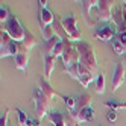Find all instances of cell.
Segmentation results:
<instances>
[{"mask_svg":"<svg viewBox=\"0 0 126 126\" xmlns=\"http://www.w3.org/2000/svg\"><path fill=\"white\" fill-rule=\"evenodd\" d=\"M75 47L79 52V64H80V67H84L85 70L90 71V73L97 76L96 75L97 73V61H96L93 46L85 43V41H79V43H75Z\"/></svg>","mask_w":126,"mask_h":126,"instance_id":"6da1fadb","label":"cell"},{"mask_svg":"<svg viewBox=\"0 0 126 126\" xmlns=\"http://www.w3.org/2000/svg\"><path fill=\"white\" fill-rule=\"evenodd\" d=\"M61 23H62V28H64L67 37L71 41H75V43L82 41V33H80V31L78 28V18L75 14H68L65 17H62Z\"/></svg>","mask_w":126,"mask_h":126,"instance_id":"7a4b0ae2","label":"cell"},{"mask_svg":"<svg viewBox=\"0 0 126 126\" xmlns=\"http://www.w3.org/2000/svg\"><path fill=\"white\" fill-rule=\"evenodd\" d=\"M33 103H35V112H37V119L41 120L50 112V100L41 93V90L37 88L33 91Z\"/></svg>","mask_w":126,"mask_h":126,"instance_id":"3957f363","label":"cell"},{"mask_svg":"<svg viewBox=\"0 0 126 126\" xmlns=\"http://www.w3.org/2000/svg\"><path fill=\"white\" fill-rule=\"evenodd\" d=\"M5 31L9 33V37L17 43H23V40L26 37V29L23 28V24L20 23V20L17 18V17H11L9 21L5 24Z\"/></svg>","mask_w":126,"mask_h":126,"instance_id":"277c9868","label":"cell"},{"mask_svg":"<svg viewBox=\"0 0 126 126\" xmlns=\"http://www.w3.org/2000/svg\"><path fill=\"white\" fill-rule=\"evenodd\" d=\"M97 20L108 23L112 18V11H114V3L111 0H99L97 5Z\"/></svg>","mask_w":126,"mask_h":126,"instance_id":"5b68a950","label":"cell"},{"mask_svg":"<svg viewBox=\"0 0 126 126\" xmlns=\"http://www.w3.org/2000/svg\"><path fill=\"white\" fill-rule=\"evenodd\" d=\"M125 75H126V62H119L114 68L112 79H111L112 91H117V90L125 84Z\"/></svg>","mask_w":126,"mask_h":126,"instance_id":"8992f818","label":"cell"},{"mask_svg":"<svg viewBox=\"0 0 126 126\" xmlns=\"http://www.w3.org/2000/svg\"><path fill=\"white\" fill-rule=\"evenodd\" d=\"M115 32H117V28L114 24H103L94 31V38L99 41H112Z\"/></svg>","mask_w":126,"mask_h":126,"instance_id":"52a82bcc","label":"cell"},{"mask_svg":"<svg viewBox=\"0 0 126 126\" xmlns=\"http://www.w3.org/2000/svg\"><path fill=\"white\" fill-rule=\"evenodd\" d=\"M61 59H62V65H64V68L70 67L73 62H79V52L76 50L75 46H71L70 40H67V50H65L64 55L61 56Z\"/></svg>","mask_w":126,"mask_h":126,"instance_id":"ba28073f","label":"cell"},{"mask_svg":"<svg viewBox=\"0 0 126 126\" xmlns=\"http://www.w3.org/2000/svg\"><path fill=\"white\" fill-rule=\"evenodd\" d=\"M28 65H29V49L23 43H20V52L15 56V68L28 71Z\"/></svg>","mask_w":126,"mask_h":126,"instance_id":"9c48e42d","label":"cell"},{"mask_svg":"<svg viewBox=\"0 0 126 126\" xmlns=\"http://www.w3.org/2000/svg\"><path fill=\"white\" fill-rule=\"evenodd\" d=\"M75 99H76V106H75V110L70 111V112L73 114L75 117H78V114L82 111V110H85V108H88V106H91V94H90V93H80Z\"/></svg>","mask_w":126,"mask_h":126,"instance_id":"30bf717a","label":"cell"},{"mask_svg":"<svg viewBox=\"0 0 126 126\" xmlns=\"http://www.w3.org/2000/svg\"><path fill=\"white\" fill-rule=\"evenodd\" d=\"M38 85H40V90H41V93L46 96L49 100H53L56 96H58V93L55 91V90L52 88V85L47 82V79H46V76H38Z\"/></svg>","mask_w":126,"mask_h":126,"instance_id":"8fae6325","label":"cell"},{"mask_svg":"<svg viewBox=\"0 0 126 126\" xmlns=\"http://www.w3.org/2000/svg\"><path fill=\"white\" fill-rule=\"evenodd\" d=\"M80 3H82V9H84V15H85L87 23L91 26V28H94V26H96V21H93V20H91L90 11H91V8H97L99 0H84V2H80Z\"/></svg>","mask_w":126,"mask_h":126,"instance_id":"7c38bea8","label":"cell"},{"mask_svg":"<svg viewBox=\"0 0 126 126\" xmlns=\"http://www.w3.org/2000/svg\"><path fill=\"white\" fill-rule=\"evenodd\" d=\"M12 41L14 40L9 37V33H8L5 29H2V32H0V56H2V58H6L8 47L11 46Z\"/></svg>","mask_w":126,"mask_h":126,"instance_id":"4fadbf2b","label":"cell"},{"mask_svg":"<svg viewBox=\"0 0 126 126\" xmlns=\"http://www.w3.org/2000/svg\"><path fill=\"white\" fill-rule=\"evenodd\" d=\"M40 23H41V28L52 26L53 23H55V15H53V12L49 9V8L40 11Z\"/></svg>","mask_w":126,"mask_h":126,"instance_id":"5bb4252c","label":"cell"},{"mask_svg":"<svg viewBox=\"0 0 126 126\" xmlns=\"http://www.w3.org/2000/svg\"><path fill=\"white\" fill-rule=\"evenodd\" d=\"M59 41H61L59 37H53V38L49 40V41H44V43H43V52H44V56H47V55L53 56L55 47H56V44H58Z\"/></svg>","mask_w":126,"mask_h":126,"instance_id":"9a60e30c","label":"cell"},{"mask_svg":"<svg viewBox=\"0 0 126 126\" xmlns=\"http://www.w3.org/2000/svg\"><path fill=\"white\" fill-rule=\"evenodd\" d=\"M49 119L53 123V126H65V112L61 111H50Z\"/></svg>","mask_w":126,"mask_h":126,"instance_id":"2e32d148","label":"cell"},{"mask_svg":"<svg viewBox=\"0 0 126 126\" xmlns=\"http://www.w3.org/2000/svg\"><path fill=\"white\" fill-rule=\"evenodd\" d=\"M80 65V64H79ZM97 76H94L93 73H90L88 70H85L84 67H80V76H79V82H80V85L82 87H88L90 84L93 82V80L96 79Z\"/></svg>","mask_w":126,"mask_h":126,"instance_id":"e0dca14e","label":"cell"},{"mask_svg":"<svg viewBox=\"0 0 126 126\" xmlns=\"http://www.w3.org/2000/svg\"><path fill=\"white\" fill-rule=\"evenodd\" d=\"M78 122L79 123H85V122H91L93 119H94V110L91 106H88V108H85V110H82L79 114H78Z\"/></svg>","mask_w":126,"mask_h":126,"instance_id":"ac0fdd59","label":"cell"},{"mask_svg":"<svg viewBox=\"0 0 126 126\" xmlns=\"http://www.w3.org/2000/svg\"><path fill=\"white\" fill-rule=\"evenodd\" d=\"M55 62H56V58L55 56H44V76L46 78H50L52 76V71L55 68Z\"/></svg>","mask_w":126,"mask_h":126,"instance_id":"d6986e66","label":"cell"},{"mask_svg":"<svg viewBox=\"0 0 126 126\" xmlns=\"http://www.w3.org/2000/svg\"><path fill=\"white\" fill-rule=\"evenodd\" d=\"M65 70V73L71 78V79H78L79 80V76H80V65H79V62H73L70 67L64 68Z\"/></svg>","mask_w":126,"mask_h":126,"instance_id":"ffe728a7","label":"cell"},{"mask_svg":"<svg viewBox=\"0 0 126 126\" xmlns=\"http://www.w3.org/2000/svg\"><path fill=\"white\" fill-rule=\"evenodd\" d=\"M103 105H105V106H108L110 110H114V111L126 110V102H119V100H114V99H111V100H106Z\"/></svg>","mask_w":126,"mask_h":126,"instance_id":"44dd1931","label":"cell"},{"mask_svg":"<svg viewBox=\"0 0 126 126\" xmlns=\"http://www.w3.org/2000/svg\"><path fill=\"white\" fill-rule=\"evenodd\" d=\"M68 40V38H67ZM67 40H61L58 44H56V47H55V52H53V56L55 58H61L62 55L65 53V50H67Z\"/></svg>","mask_w":126,"mask_h":126,"instance_id":"7402d4cb","label":"cell"},{"mask_svg":"<svg viewBox=\"0 0 126 126\" xmlns=\"http://www.w3.org/2000/svg\"><path fill=\"white\" fill-rule=\"evenodd\" d=\"M53 29H55V33H56V37H59L61 40H67L65 38V31L64 28H62V23H61V18H55V23H53Z\"/></svg>","mask_w":126,"mask_h":126,"instance_id":"603a6c76","label":"cell"},{"mask_svg":"<svg viewBox=\"0 0 126 126\" xmlns=\"http://www.w3.org/2000/svg\"><path fill=\"white\" fill-rule=\"evenodd\" d=\"M23 44L26 47H28L29 50H32L35 46H37V40H35V37L29 32V31H26V37H24V40H23Z\"/></svg>","mask_w":126,"mask_h":126,"instance_id":"cb8c5ba5","label":"cell"},{"mask_svg":"<svg viewBox=\"0 0 126 126\" xmlns=\"http://www.w3.org/2000/svg\"><path fill=\"white\" fill-rule=\"evenodd\" d=\"M111 46H112V50L115 52V55H125V53H126V47L117 38H114L111 41Z\"/></svg>","mask_w":126,"mask_h":126,"instance_id":"d4e9b609","label":"cell"},{"mask_svg":"<svg viewBox=\"0 0 126 126\" xmlns=\"http://www.w3.org/2000/svg\"><path fill=\"white\" fill-rule=\"evenodd\" d=\"M41 32H43L44 41H49V40H52L53 37H56L55 29H53V24H52V26H46V28H41Z\"/></svg>","mask_w":126,"mask_h":126,"instance_id":"484cf974","label":"cell"},{"mask_svg":"<svg viewBox=\"0 0 126 126\" xmlns=\"http://www.w3.org/2000/svg\"><path fill=\"white\" fill-rule=\"evenodd\" d=\"M96 93L97 94L105 93V78H103V75H97V78H96Z\"/></svg>","mask_w":126,"mask_h":126,"instance_id":"4316f807","label":"cell"},{"mask_svg":"<svg viewBox=\"0 0 126 126\" xmlns=\"http://www.w3.org/2000/svg\"><path fill=\"white\" fill-rule=\"evenodd\" d=\"M80 123L78 122V119L71 114L70 111H67L65 112V126H79Z\"/></svg>","mask_w":126,"mask_h":126,"instance_id":"83f0119b","label":"cell"},{"mask_svg":"<svg viewBox=\"0 0 126 126\" xmlns=\"http://www.w3.org/2000/svg\"><path fill=\"white\" fill-rule=\"evenodd\" d=\"M61 97H62V100H64V103L67 105L68 111H73V110H75V106H76V99H75V97H71V96H64V94H62Z\"/></svg>","mask_w":126,"mask_h":126,"instance_id":"f1b7e54d","label":"cell"},{"mask_svg":"<svg viewBox=\"0 0 126 126\" xmlns=\"http://www.w3.org/2000/svg\"><path fill=\"white\" fill-rule=\"evenodd\" d=\"M9 18H11V17H9V12H8V8L2 5V6H0V23L6 24L8 21H9Z\"/></svg>","mask_w":126,"mask_h":126,"instance_id":"f546056e","label":"cell"},{"mask_svg":"<svg viewBox=\"0 0 126 126\" xmlns=\"http://www.w3.org/2000/svg\"><path fill=\"white\" fill-rule=\"evenodd\" d=\"M17 115H18V126H26V123L29 120L28 114H26L23 110H20V108H17Z\"/></svg>","mask_w":126,"mask_h":126,"instance_id":"4dcf8cb0","label":"cell"},{"mask_svg":"<svg viewBox=\"0 0 126 126\" xmlns=\"http://www.w3.org/2000/svg\"><path fill=\"white\" fill-rule=\"evenodd\" d=\"M106 120L108 122H115L117 120V111H114V110H110L108 111V114H106Z\"/></svg>","mask_w":126,"mask_h":126,"instance_id":"1f68e13d","label":"cell"},{"mask_svg":"<svg viewBox=\"0 0 126 126\" xmlns=\"http://www.w3.org/2000/svg\"><path fill=\"white\" fill-rule=\"evenodd\" d=\"M8 110H5V112L2 114V119H0V126H8Z\"/></svg>","mask_w":126,"mask_h":126,"instance_id":"d6a6232c","label":"cell"},{"mask_svg":"<svg viewBox=\"0 0 126 126\" xmlns=\"http://www.w3.org/2000/svg\"><path fill=\"white\" fill-rule=\"evenodd\" d=\"M117 40H119V41L123 44V46L126 47V32H122V33H119V35H117Z\"/></svg>","mask_w":126,"mask_h":126,"instance_id":"836d02e7","label":"cell"},{"mask_svg":"<svg viewBox=\"0 0 126 126\" xmlns=\"http://www.w3.org/2000/svg\"><path fill=\"white\" fill-rule=\"evenodd\" d=\"M26 126H41V125H40V120L38 119H35V120L33 119H29L28 123H26Z\"/></svg>","mask_w":126,"mask_h":126,"instance_id":"e575fe53","label":"cell"},{"mask_svg":"<svg viewBox=\"0 0 126 126\" xmlns=\"http://www.w3.org/2000/svg\"><path fill=\"white\" fill-rule=\"evenodd\" d=\"M38 3L41 5V9H46L47 5H49V2H46V0H41V2H38Z\"/></svg>","mask_w":126,"mask_h":126,"instance_id":"d590c367","label":"cell"},{"mask_svg":"<svg viewBox=\"0 0 126 126\" xmlns=\"http://www.w3.org/2000/svg\"><path fill=\"white\" fill-rule=\"evenodd\" d=\"M125 58H126V56H125Z\"/></svg>","mask_w":126,"mask_h":126,"instance_id":"8d00e7d4","label":"cell"}]
</instances>
